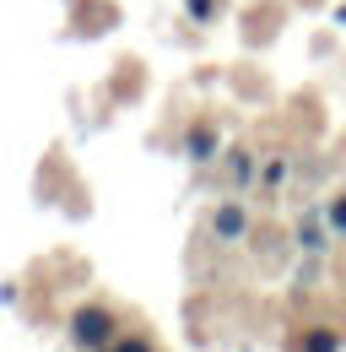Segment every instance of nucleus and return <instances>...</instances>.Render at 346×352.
<instances>
[{
    "mask_svg": "<svg viewBox=\"0 0 346 352\" xmlns=\"http://www.w3.org/2000/svg\"><path fill=\"white\" fill-rule=\"evenodd\" d=\"M189 152H195V157L206 163V157H211V131H195V141H189Z\"/></svg>",
    "mask_w": 346,
    "mask_h": 352,
    "instance_id": "20e7f679",
    "label": "nucleus"
},
{
    "mask_svg": "<svg viewBox=\"0 0 346 352\" xmlns=\"http://www.w3.org/2000/svg\"><path fill=\"white\" fill-rule=\"evenodd\" d=\"M189 6H195V16H206V11H211V0H189Z\"/></svg>",
    "mask_w": 346,
    "mask_h": 352,
    "instance_id": "0eeeda50",
    "label": "nucleus"
},
{
    "mask_svg": "<svg viewBox=\"0 0 346 352\" xmlns=\"http://www.w3.org/2000/svg\"><path fill=\"white\" fill-rule=\"evenodd\" d=\"M108 331H114V320H108L103 309H82V314H76V342H82V347H103Z\"/></svg>",
    "mask_w": 346,
    "mask_h": 352,
    "instance_id": "f257e3e1",
    "label": "nucleus"
},
{
    "mask_svg": "<svg viewBox=\"0 0 346 352\" xmlns=\"http://www.w3.org/2000/svg\"><path fill=\"white\" fill-rule=\"evenodd\" d=\"M303 352H336V336H330V331H319V336H308V342H303Z\"/></svg>",
    "mask_w": 346,
    "mask_h": 352,
    "instance_id": "7ed1b4c3",
    "label": "nucleus"
},
{
    "mask_svg": "<svg viewBox=\"0 0 346 352\" xmlns=\"http://www.w3.org/2000/svg\"><path fill=\"white\" fill-rule=\"evenodd\" d=\"M216 228H222V233L233 239V233L244 228V212H238V206H227V212H216Z\"/></svg>",
    "mask_w": 346,
    "mask_h": 352,
    "instance_id": "f03ea898",
    "label": "nucleus"
},
{
    "mask_svg": "<svg viewBox=\"0 0 346 352\" xmlns=\"http://www.w3.org/2000/svg\"><path fill=\"white\" fill-rule=\"evenodd\" d=\"M330 222H336V228H346V201H336V206H330Z\"/></svg>",
    "mask_w": 346,
    "mask_h": 352,
    "instance_id": "39448f33",
    "label": "nucleus"
},
{
    "mask_svg": "<svg viewBox=\"0 0 346 352\" xmlns=\"http://www.w3.org/2000/svg\"><path fill=\"white\" fill-rule=\"evenodd\" d=\"M114 352H146V342H125V347H114Z\"/></svg>",
    "mask_w": 346,
    "mask_h": 352,
    "instance_id": "423d86ee",
    "label": "nucleus"
}]
</instances>
